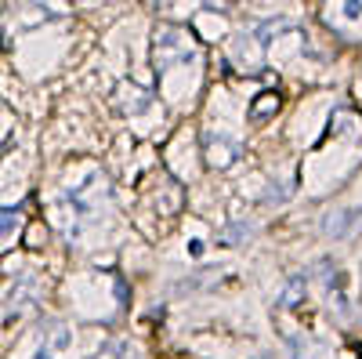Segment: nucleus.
Returning <instances> with one entry per match:
<instances>
[{
  "label": "nucleus",
  "mask_w": 362,
  "mask_h": 359,
  "mask_svg": "<svg viewBox=\"0 0 362 359\" xmlns=\"http://www.w3.org/2000/svg\"><path fill=\"white\" fill-rule=\"evenodd\" d=\"M199 58V47L192 40L189 29H181V25H160L156 29V37H153V62L160 73L174 69V66H189Z\"/></svg>",
  "instance_id": "f257e3e1"
},
{
  "label": "nucleus",
  "mask_w": 362,
  "mask_h": 359,
  "mask_svg": "<svg viewBox=\"0 0 362 359\" xmlns=\"http://www.w3.org/2000/svg\"><path fill=\"white\" fill-rule=\"evenodd\" d=\"M69 200H73V207H76L80 215L98 211V207L109 200V182H105V174L90 171V174H87V182H80V186L69 189Z\"/></svg>",
  "instance_id": "f03ea898"
},
{
  "label": "nucleus",
  "mask_w": 362,
  "mask_h": 359,
  "mask_svg": "<svg viewBox=\"0 0 362 359\" xmlns=\"http://www.w3.org/2000/svg\"><path fill=\"white\" fill-rule=\"evenodd\" d=\"M203 149H206V164L210 167H228L239 156V145L228 142V138H218V135H206L203 138Z\"/></svg>",
  "instance_id": "7ed1b4c3"
},
{
  "label": "nucleus",
  "mask_w": 362,
  "mask_h": 359,
  "mask_svg": "<svg viewBox=\"0 0 362 359\" xmlns=\"http://www.w3.org/2000/svg\"><path fill=\"white\" fill-rule=\"evenodd\" d=\"M358 225H362V211H358V207H351V211H334V215H326L322 232L334 236V239H341V236H351Z\"/></svg>",
  "instance_id": "20e7f679"
},
{
  "label": "nucleus",
  "mask_w": 362,
  "mask_h": 359,
  "mask_svg": "<svg viewBox=\"0 0 362 359\" xmlns=\"http://www.w3.org/2000/svg\"><path fill=\"white\" fill-rule=\"evenodd\" d=\"M116 106H119V113H141V109H148V91H141L134 84H124L116 91Z\"/></svg>",
  "instance_id": "39448f33"
},
{
  "label": "nucleus",
  "mask_w": 362,
  "mask_h": 359,
  "mask_svg": "<svg viewBox=\"0 0 362 359\" xmlns=\"http://www.w3.org/2000/svg\"><path fill=\"white\" fill-rule=\"evenodd\" d=\"M279 106H283V98L276 91H261L254 98V106H250V120H254V124H264V120H272L279 113Z\"/></svg>",
  "instance_id": "423d86ee"
},
{
  "label": "nucleus",
  "mask_w": 362,
  "mask_h": 359,
  "mask_svg": "<svg viewBox=\"0 0 362 359\" xmlns=\"http://www.w3.org/2000/svg\"><path fill=\"white\" fill-rule=\"evenodd\" d=\"M95 359H138V352H134L127 341H109V345H105V348H102Z\"/></svg>",
  "instance_id": "0eeeda50"
},
{
  "label": "nucleus",
  "mask_w": 362,
  "mask_h": 359,
  "mask_svg": "<svg viewBox=\"0 0 362 359\" xmlns=\"http://www.w3.org/2000/svg\"><path fill=\"white\" fill-rule=\"evenodd\" d=\"M18 229V211H8V207H0V239L11 236Z\"/></svg>",
  "instance_id": "6e6552de"
},
{
  "label": "nucleus",
  "mask_w": 362,
  "mask_h": 359,
  "mask_svg": "<svg viewBox=\"0 0 362 359\" xmlns=\"http://www.w3.org/2000/svg\"><path fill=\"white\" fill-rule=\"evenodd\" d=\"M235 236H250V225L239 222L235 229H228V232H225V244H235Z\"/></svg>",
  "instance_id": "1a4fd4ad"
},
{
  "label": "nucleus",
  "mask_w": 362,
  "mask_h": 359,
  "mask_svg": "<svg viewBox=\"0 0 362 359\" xmlns=\"http://www.w3.org/2000/svg\"><path fill=\"white\" fill-rule=\"evenodd\" d=\"M37 359H54V355H51L47 348H40V352H37Z\"/></svg>",
  "instance_id": "9d476101"
}]
</instances>
